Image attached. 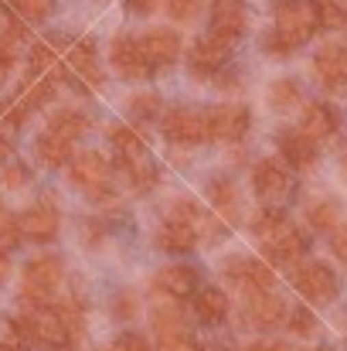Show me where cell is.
Segmentation results:
<instances>
[{
	"label": "cell",
	"instance_id": "obj_1",
	"mask_svg": "<svg viewBox=\"0 0 347 351\" xmlns=\"http://www.w3.org/2000/svg\"><path fill=\"white\" fill-rule=\"evenodd\" d=\"M320 27V10L313 0H279L276 3V31L266 38V51L290 55L303 41H310Z\"/></svg>",
	"mask_w": 347,
	"mask_h": 351
},
{
	"label": "cell",
	"instance_id": "obj_2",
	"mask_svg": "<svg viewBox=\"0 0 347 351\" xmlns=\"http://www.w3.org/2000/svg\"><path fill=\"white\" fill-rule=\"evenodd\" d=\"M65 276V266L58 256H38L24 266V287H21V300L24 307H41L51 304V293L58 290Z\"/></svg>",
	"mask_w": 347,
	"mask_h": 351
},
{
	"label": "cell",
	"instance_id": "obj_3",
	"mask_svg": "<svg viewBox=\"0 0 347 351\" xmlns=\"http://www.w3.org/2000/svg\"><path fill=\"white\" fill-rule=\"evenodd\" d=\"M34 331V341L48 345V348H68L72 345V328L62 314V307H51V304H41V307H27V317H24Z\"/></svg>",
	"mask_w": 347,
	"mask_h": 351
},
{
	"label": "cell",
	"instance_id": "obj_4",
	"mask_svg": "<svg viewBox=\"0 0 347 351\" xmlns=\"http://www.w3.org/2000/svg\"><path fill=\"white\" fill-rule=\"evenodd\" d=\"M72 181L89 195V198H110L113 195V184H110V164L96 154V150H86L72 160Z\"/></svg>",
	"mask_w": 347,
	"mask_h": 351
},
{
	"label": "cell",
	"instance_id": "obj_5",
	"mask_svg": "<svg viewBox=\"0 0 347 351\" xmlns=\"http://www.w3.org/2000/svg\"><path fill=\"white\" fill-rule=\"evenodd\" d=\"M293 287L303 297L317 300V304H331L337 297V290H341L337 287V276L324 263H303V266H296L293 269Z\"/></svg>",
	"mask_w": 347,
	"mask_h": 351
},
{
	"label": "cell",
	"instance_id": "obj_6",
	"mask_svg": "<svg viewBox=\"0 0 347 351\" xmlns=\"http://www.w3.org/2000/svg\"><path fill=\"white\" fill-rule=\"evenodd\" d=\"M164 133L174 143H201V140H211V123L198 110H170L164 117Z\"/></svg>",
	"mask_w": 347,
	"mask_h": 351
},
{
	"label": "cell",
	"instance_id": "obj_7",
	"mask_svg": "<svg viewBox=\"0 0 347 351\" xmlns=\"http://www.w3.org/2000/svg\"><path fill=\"white\" fill-rule=\"evenodd\" d=\"M313 72L331 93H347V48L344 45H324L313 55Z\"/></svg>",
	"mask_w": 347,
	"mask_h": 351
},
{
	"label": "cell",
	"instance_id": "obj_8",
	"mask_svg": "<svg viewBox=\"0 0 347 351\" xmlns=\"http://www.w3.org/2000/svg\"><path fill=\"white\" fill-rule=\"evenodd\" d=\"M229 55H231L229 38H222V34H208V38H201V41L191 45V51H188V65H191L198 75H215V72L229 62Z\"/></svg>",
	"mask_w": 347,
	"mask_h": 351
},
{
	"label": "cell",
	"instance_id": "obj_9",
	"mask_svg": "<svg viewBox=\"0 0 347 351\" xmlns=\"http://www.w3.org/2000/svg\"><path fill=\"white\" fill-rule=\"evenodd\" d=\"M110 58H113L116 72H119L123 79H146V75L153 72L150 58L143 55L140 41H133V38H116Z\"/></svg>",
	"mask_w": 347,
	"mask_h": 351
},
{
	"label": "cell",
	"instance_id": "obj_10",
	"mask_svg": "<svg viewBox=\"0 0 347 351\" xmlns=\"http://www.w3.org/2000/svg\"><path fill=\"white\" fill-rule=\"evenodd\" d=\"M225 273H229L231 283L245 287L248 293H255V290L266 293L272 287V269L266 263H259V259H229L225 263Z\"/></svg>",
	"mask_w": 347,
	"mask_h": 351
},
{
	"label": "cell",
	"instance_id": "obj_11",
	"mask_svg": "<svg viewBox=\"0 0 347 351\" xmlns=\"http://www.w3.org/2000/svg\"><path fill=\"white\" fill-rule=\"evenodd\" d=\"M252 181H255V191H259L266 202H283V198L290 195V174H286V167L276 164V160H259Z\"/></svg>",
	"mask_w": 347,
	"mask_h": 351
},
{
	"label": "cell",
	"instance_id": "obj_12",
	"mask_svg": "<svg viewBox=\"0 0 347 351\" xmlns=\"http://www.w3.org/2000/svg\"><path fill=\"white\" fill-rule=\"evenodd\" d=\"M21 229H24L27 239H34V242H51V239L58 235V212H55V205H48V202L31 205V208L21 215Z\"/></svg>",
	"mask_w": 347,
	"mask_h": 351
},
{
	"label": "cell",
	"instance_id": "obj_13",
	"mask_svg": "<svg viewBox=\"0 0 347 351\" xmlns=\"http://www.w3.org/2000/svg\"><path fill=\"white\" fill-rule=\"evenodd\" d=\"M208 123H211V136L215 140H238L245 130H248V110L245 106H215L208 113Z\"/></svg>",
	"mask_w": 347,
	"mask_h": 351
},
{
	"label": "cell",
	"instance_id": "obj_14",
	"mask_svg": "<svg viewBox=\"0 0 347 351\" xmlns=\"http://www.w3.org/2000/svg\"><path fill=\"white\" fill-rule=\"evenodd\" d=\"M140 48H143V55L150 58V65L157 69V65L177 62V55H181V38H177L174 31H150V34L140 38Z\"/></svg>",
	"mask_w": 347,
	"mask_h": 351
},
{
	"label": "cell",
	"instance_id": "obj_15",
	"mask_svg": "<svg viewBox=\"0 0 347 351\" xmlns=\"http://www.w3.org/2000/svg\"><path fill=\"white\" fill-rule=\"evenodd\" d=\"M248 317L255 328H279L286 317V304L279 297H272L269 290L266 293L255 290V293H248Z\"/></svg>",
	"mask_w": 347,
	"mask_h": 351
},
{
	"label": "cell",
	"instance_id": "obj_16",
	"mask_svg": "<svg viewBox=\"0 0 347 351\" xmlns=\"http://www.w3.org/2000/svg\"><path fill=\"white\" fill-rule=\"evenodd\" d=\"M245 31V7L238 0H215V14H211V34H222L235 41Z\"/></svg>",
	"mask_w": 347,
	"mask_h": 351
},
{
	"label": "cell",
	"instance_id": "obj_17",
	"mask_svg": "<svg viewBox=\"0 0 347 351\" xmlns=\"http://www.w3.org/2000/svg\"><path fill=\"white\" fill-rule=\"evenodd\" d=\"M262 245H266L269 259H276V263H293V259H296V256H300V252L307 249L303 235L296 232V229H293L290 222H286V226H283L279 232H272V235H269V239H266Z\"/></svg>",
	"mask_w": 347,
	"mask_h": 351
},
{
	"label": "cell",
	"instance_id": "obj_18",
	"mask_svg": "<svg viewBox=\"0 0 347 351\" xmlns=\"http://www.w3.org/2000/svg\"><path fill=\"white\" fill-rule=\"evenodd\" d=\"M279 147H283V154H286V160L293 164V167H300V171H307L313 160H317V143L300 130H286L283 136H279Z\"/></svg>",
	"mask_w": 347,
	"mask_h": 351
},
{
	"label": "cell",
	"instance_id": "obj_19",
	"mask_svg": "<svg viewBox=\"0 0 347 351\" xmlns=\"http://www.w3.org/2000/svg\"><path fill=\"white\" fill-rule=\"evenodd\" d=\"M313 143H320V140H331L334 133H337V117H334V110L331 106H320V103H310L307 110H303V126H300Z\"/></svg>",
	"mask_w": 347,
	"mask_h": 351
},
{
	"label": "cell",
	"instance_id": "obj_20",
	"mask_svg": "<svg viewBox=\"0 0 347 351\" xmlns=\"http://www.w3.org/2000/svg\"><path fill=\"white\" fill-rule=\"evenodd\" d=\"M157 287L167 297H188L198 287V269H191V266H167V269L157 273Z\"/></svg>",
	"mask_w": 347,
	"mask_h": 351
},
{
	"label": "cell",
	"instance_id": "obj_21",
	"mask_svg": "<svg viewBox=\"0 0 347 351\" xmlns=\"http://www.w3.org/2000/svg\"><path fill=\"white\" fill-rule=\"evenodd\" d=\"M194 314H198L205 324H218V321L229 314V300H225V293L215 290V287L198 290V293H194Z\"/></svg>",
	"mask_w": 347,
	"mask_h": 351
},
{
	"label": "cell",
	"instance_id": "obj_22",
	"mask_svg": "<svg viewBox=\"0 0 347 351\" xmlns=\"http://www.w3.org/2000/svg\"><path fill=\"white\" fill-rule=\"evenodd\" d=\"M198 242V232L188 226V222H167L160 232H157V245L167 249V252H191Z\"/></svg>",
	"mask_w": 347,
	"mask_h": 351
},
{
	"label": "cell",
	"instance_id": "obj_23",
	"mask_svg": "<svg viewBox=\"0 0 347 351\" xmlns=\"http://www.w3.org/2000/svg\"><path fill=\"white\" fill-rule=\"evenodd\" d=\"M38 157L48 167H65L72 160V140H65V136H58V133L48 130L44 136H38Z\"/></svg>",
	"mask_w": 347,
	"mask_h": 351
},
{
	"label": "cell",
	"instance_id": "obj_24",
	"mask_svg": "<svg viewBox=\"0 0 347 351\" xmlns=\"http://www.w3.org/2000/svg\"><path fill=\"white\" fill-rule=\"evenodd\" d=\"M153 328H157V338L188 335V331H184V314H181L177 304H157V307H153Z\"/></svg>",
	"mask_w": 347,
	"mask_h": 351
},
{
	"label": "cell",
	"instance_id": "obj_25",
	"mask_svg": "<svg viewBox=\"0 0 347 351\" xmlns=\"http://www.w3.org/2000/svg\"><path fill=\"white\" fill-rule=\"evenodd\" d=\"M48 130L58 133V136H65V140H75V136H82L89 130V117H82L79 110H62V113L51 117Z\"/></svg>",
	"mask_w": 347,
	"mask_h": 351
},
{
	"label": "cell",
	"instance_id": "obj_26",
	"mask_svg": "<svg viewBox=\"0 0 347 351\" xmlns=\"http://www.w3.org/2000/svg\"><path fill=\"white\" fill-rule=\"evenodd\" d=\"M119 164H123L126 181H129L136 191H150V188L157 184V167H153L146 157H140V160H119Z\"/></svg>",
	"mask_w": 347,
	"mask_h": 351
},
{
	"label": "cell",
	"instance_id": "obj_27",
	"mask_svg": "<svg viewBox=\"0 0 347 351\" xmlns=\"http://www.w3.org/2000/svg\"><path fill=\"white\" fill-rule=\"evenodd\" d=\"M110 140H113V147L119 150L123 160H140V157H146L143 140H140L136 130H129V126H113V130H110Z\"/></svg>",
	"mask_w": 347,
	"mask_h": 351
},
{
	"label": "cell",
	"instance_id": "obj_28",
	"mask_svg": "<svg viewBox=\"0 0 347 351\" xmlns=\"http://www.w3.org/2000/svg\"><path fill=\"white\" fill-rule=\"evenodd\" d=\"M72 65H75V69H79V75H86L92 86H99V82H103L99 65H96V48H92L89 41H82L79 48H72Z\"/></svg>",
	"mask_w": 347,
	"mask_h": 351
},
{
	"label": "cell",
	"instance_id": "obj_29",
	"mask_svg": "<svg viewBox=\"0 0 347 351\" xmlns=\"http://www.w3.org/2000/svg\"><path fill=\"white\" fill-rule=\"evenodd\" d=\"M269 103H272L279 113L296 110V103H300V86H296V79H279V82H272V89H269Z\"/></svg>",
	"mask_w": 347,
	"mask_h": 351
},
{
	"label": "cell",
	"instance_id": "obj_30",
	"mask_svg": "<svg viewBox=\"0 0 347 351\" xmlns=\"http://www.w3.org/2000/svg\"><path fill=\"white\" fill-rule=\"evenodd\" d=\"M307 219H310L313 229H334L337 219H341V208H337L334 202H324V205H313V208L307 212Z\"/></svg>",
	"mask_w": 347,
	"mask_h": 351
},
{
	"label": "cell",
	"instance_id": "obj_31",
	"mask_svg": "<svg viewBox=\"0 0 347 351\" xmlns=\"http://www.w3.org/2000/svg\"><path fill=\"white\" fill-rule=\"evenodd\" d=\"M21 239H24V229H21V219H14V215H0V249L7 252V249H17L21 245Z\"/></svg>",
	"mask_w": 347,
	"mask_h": 351
},
{
	"label": "cell",
	"instance_id": "obj_32",
	"mask_svg": "<svg viewBox=\"0 0 347 351\" xmlns=\"http://www.w3.org/2000/svg\"><path fill=\"white\" fill-rule=\"evenodd\" d=\"M317 10H320V27L337 31V27H344L347 24V14L334 3V0H317Z\"/></svg>",
	"mask_w": 347,
	"mask_h": 351
},
{
	"label": "cell",
	"instance_id": "obj_33",
	"mask_svg": "<svg viewBox=\"0 0 347 351\" xmlns=\"http://www.w3.org/2000/svg\"><path fill=\"white\" fill-rule=\"evenodd\" d=\"M211 198H215V208H222V212H231V208H235V188H231L229 178L211 181Z\"/></svg>",
	"mask_w": 347,
	"mask_h": 351
},
{
	"label": "cell",
	"instance_id": "obj_34",
	"mask_svg": "<svg viewBox=\"0 0 347 351\" xmlns=\"http://www.w3.org/2000/svg\"><path fill=\"white\" fill-rule=\"evenodd\" d=\"M129 113L136 119H153L160 113V99L150 96V93H146V96H133V99H129Z\"/></svg>",
	"mask_w": 347,
	"mask_h": 351
},
{
	"label": "cell",
	"instance_id": "obj_35",
	"mask_svg": "<svg viewBox=\"0 0 347 351\" xmlns=\"http://www.w3.org/2000/svg\"><path fill=\"white\" fill-rule=\"evenodd\" d=\"M201 10V0H167V14L174 21H191Z\"/></svg>",
	"mask_w": 347,
	"mask_h": 351
},
{
	"label": "cell",
	"instance_id": "obj_36",
	"mask_svg": "<svg viewBox=\"0 0 347 351\" xmlns=\"http://www.w3.org/2000/svg\"><path fill=\"white\" fill-rule=\"evenodd\" d=\"M51 96H55V86H51V82H38V86H31V89L24 93V103H27L31 110H38V106H44Z\"/></svg>",
	"mask_w": 347,
	"mask_h": 351
},
{
	"label": "cell",
	"instance_id": "obj_37",
	"mask_svg": "<svg viewBox=\"0 0 347 351\" xmlns=\"http://www.w3.org/2000/svg\"><path fill=\"white\" fill-rule=\"evenodd\" d=\"M51 10H55V0H24L21 3V14L27 21H44Z\"/></svg>",
	"mask_w": 347,
	"mask_h": 351
},
{
	"label": "cell",
	"instance_id": "obj_38",
	"mask_svg": "<svg viewBox=\"0 0 347 351\" xmlns=\"http://www.w3.org/2000/svg\"><path fill=\"white\" fill-rule=\"evenodd\" d=\"M290 324H293V331H296V335H303V338L317 331V321H313V314H310L307 307H296V311H293V317H290Z\"/></svg>",
	"mask_w": 347,
	"mask_h": 351
},
{
	"label": "cell",
	"instance_id": "obj_39",
	"mask_svg": "<svg viewBox=\"0 0 347 351\" xmlns=\"http://www.w3.org/2000/svg\"><path fill=\"white\" fill-rule=\"evenodd\" d=\"M113 351H150V345H146V338H143V335L126 331V335H119V338H116Z\"/></svg>",
	"mask_w": 347,
	"mask_h": 351
},
{
	"label": "cell",
	"instance_id": "obj_40",
	"mask_svg": "<svg viewBox=\"0 0 347 351\" xmlns=\"http://www.w3.org/2000/svg\"><path fill=\"white\" fill-rule=\"evenodd\" d=\"M160 351H198L188 335H174V338H160Z\"/></svg>",
	"mask_w": 347,
	"mask_h": 351
},
{
	"label": "cell",
	"instance_id": "obj_41",
	"mask_svg": "<svg viewBox=\"0 0 347 351\" xmlns=\"http://www.w3.org/2000/svg\"><path fill=\"white\" fill-rule=\"evenodd\" d=\"M24 181H27V171H24L21 164H10V167L3 171V184H7V188H21Z\"/></svg>",
	"mask_w": 347,
	"mask_h": 351
},
{
	"label": "cell",
	"instance_id": "obj_42",
	"mask_svg": "<svg viewBox=\"0 0 347 351\" xmlns=\"http://www.w3.org/2000/svg\"><path fill=\"white\" fill-rule=\"evenodd\" d=\"M334 252H337V259L347 263V226H341V229L334 232Z\"/></svg>",
	"mask_w": 347,
	"mask_h": 351
},
{
	"label": "cell",
	"instance_id": "obj_43",
	"mask_svg": "<svg viewBox=\"0 0 347 351\" xmlns=\"http://www.w3.org/2000/svg\"><path fill=\"white\" fill-rule=\"evenodd\" d=\"M133 311H136V300H133L129 293H123V297H119V304H116V314H119V317H129Z\"/></svg>",
	"mask_w": 347,
	"mask_h": 351
},
{
	"label": "cell",
	"instance_id": "obj_44",
	"mask_svg": "<svg viewBox=\"0 0 347 351\" xmlns=\"http://www.w3.org/2000/svg\"><path fill=\"white\" fill-rule=\"evenodd\" d=\"M10 62H14V41L10 38H0V65L10 69Z\"/></svg>",
	"mask_w": 347,
	"mask_h": 351
},
{
	"label": "cell",
	"instance_id": "obj_45",
	"mask_svg": "<svg viewBox=\"0 0 347 351\" xmlns=\"http://www.w3.org/2000/svg\"><path fill=\"white\" fill-rule=\"evenodd\" d=\"M126 3H129V10H136V14H150V10H157L160 0H126Z\"/></svg>",
	"mask_w": 347,
	"mask_h": 351
},
{
	"label": "cell",
	"instance_id": "obj_46",
	"mask_svg": "<svg viewBox=\"0 0 347 351\" xmlns=\"http://www.w3.org/2000/svg\"><path fill=\"white\" fill-rule=\"evenodd\" d=\"M10 154H14V150H10V140H7V136H0V164H7V160H10Z\"/></svg>",
	"mask_w": 347,
	"mask_h": 351
},
{
	"label": "cell",
	"instance_id": "obj_47",
	"mask_svg": "<svg viewBox=\"0 0 347 351\" xmlns=\"http://www.w3.org/2000/svg\"><path fill=\"white\" fill-rule=\"evenodd\" d=\"M7 273H10V263H7V252L0 249V280H3Z\"/></svg>",
	"mask_w": 347,
	"mask_h": 351
},
{
	"label": "cell",
	"instance_id": "obj_48",
	"mask_svg": "<svg viewBox=\"0 0 347 351\" xmlns=\"http://www.w3.org/2000/svg\"><path fill=\"white\" fill-rule=\"evenodd\" d=\"M0 351H21V348H17V345H10V341H3V345H0Z\"/></svg>",
	"mask_w": 347,
	"mask_h": 351
},
{
	"label": "cell",
	"instance_id": "obj_49",
	"mask_svg": "<svg viewBox=\"0 0 347 351\" xmlns=\"http://www.w3.org/2000/svg\"><path fill=\"white\" fill-rule=\"evenodd\" d=\"M3 75H7V65H0V82H3Z\"/></svg>",
	"mask_w": 347,
	"mask_h": 351
},
{
	"label": "cell",
	"instance_id": "obj_50",
	"mask_svg": "<svg viewBox=\"0 0 347 351\" xmlns=\"http://www.w3.org/2000/svg\"><path fill=\"white\" fill-rule=\"evenodd\" d=\"M10 3H14V7H21V3H24V0H10Z\"/></svg>",
	"mask_w": 347,
	"mask_h": 351
},
{
	"label": "cell",
	"instance_id": "obj_51",
	"mask_svg": "<svg viewBox=\"0 0 347 351\" xmlns=\"http://www.w3.org/2000/svg\"><path fill=\"white\" fill-rule=\"evenodd\" d=\"M307 351H327V348H307Z\"/></svg>",
	"mask_w": 347,
	"mask_h": 351
},
{
	"label": "cell",
	"instance_id": "obj_52",
	"mask_svg": "<svg viewBox=\"0 0 347 351\" xmlns=\"http://www.w3.org/2000/svg\"><path fill=\"white\" fill-rule=\"evenodd\" d=\"M0 215H3V208H0Z\"/></svg>",
	"mask_w": 347,
	"mask_h": 351
}]
</instances>
